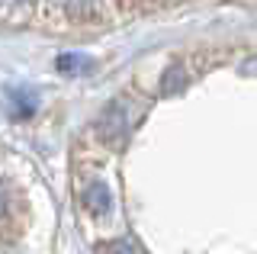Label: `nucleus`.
Wrapping results in <instances>:
<instances>
[{
    "label": "nucleus",
    "instance_id": "obj_8",
    "mask_svg": "<svg viewBox=\"0 0 257 254\" xmlns=\"http://www.w3.org/2000/svg\"><path fill=\"white\" fill-rule=\"evenodd\" d=\"M7 209V196H4V190H0V212Z\"/></svg>",
    "mask_w": 257,
    "mask_h": 254
},
{
    "label": "nucleus",
    "instance_id": "obj_7",
    "mask_svg": "<svg viewBox=\"0 0 257 254\" xmlns=\"http://www.w3.org/2000/svg\"><path fill=\"white\" fill-rule=\"evenodd\" d=\"M241 74H247V77H257V55H254V58H247L244 65H241Z\"/></svg>",
    "mask_w": 257,
    "mask_h": 254
},
{
    "label": "nucleus",
    "instance_id": "obj_1",
    "mask_svg": "<svg viewBox=\"0 0 257 254\" xmlns=\"http://www.w3.org/2000/svg\"><path fill=\"white\" fill-rule=\"evenodd\" d=\"M132 119H135V109H132V103H128L125 97L109 103V109L103 113V122H100L103 139L106 142H122L128 136V129H132Z\"/></svg>",
    "mask_w": 257,
    "mask_h": 254
},
{
    "label": "nucleus",
    "instance_id": "obj_3",
    "mask_svg": "<svg viewBox=\"0 0 257 254\" xmlns=\"http://www.w3.org/2000/svg\"><path fill=\"white\" fill-rule=\"evenodd\" d=\"M36 93L32 90H10V106H13V116H32L36 113Z\"/></svg>",
    "mask_w": 257,
    "mask_h": 254
},
{
    "label": "nucleus",
    "instance_id": "obj_2",
    "mask_svg": "<svg viewBox=\"0 0 257 254\" xmlns=\"http://www.w3.org/2000/svg\"><path fill=\"white\" fill-rule=\"evenodd\" d=\"M109 203H112L109 187L103 184V180H93V184L87 187V193H84V206H87L90 212H96V216H103V212L109 209Z\"/></svg>",
    "mask_w": 257,
    "mask_h": 254
},
{
    "label": "nucleus",
    "instance_id": "obj_9",
    "mask_svg": "<svg viewBox=\"0 0 257 254\" xmlns=\"http://www.w3.org/2000/svg\"><path fill=\"white\" fill-rule=\"evenodd\" d=\"M13 4H23V0H0V7H13Z\"/></svg>",
    "mask_w": 257,
    "mask_h": 254
},
{
    "label": "nucleus",
    "instance_id": "obj_4",
    "mask_svg": "<svg viewBox=\"0 0 257 254\" xmlns=\"http://www.w3.org/2000/svg\"><path fill=\"white\" fill-rule=\"evenodd\" d=\"M93 61L87 55H61L58 58V71L61 74H80V71H90Z\"/></svg>",
    "mask_w": 257,
    "mask_h": 254
},
{
    "label": "nucleus",
    "instance_id": "obj_6",
    "mask_svg": "<svg viewBox=\"0 0 257 254\" xmlns=\"http://www.w3.org/2000/svg\"><path fill=\"white\" fill-rule=\"evenodd\" d=\"M100 254H135V248L128 241H109L100 248Z\"/></svg>",
    "mask_w": 257,
    "mask_h": 254
},
{
    "label": "nucleus",
    "instance_id": "obj_5",
    "mask_svg": "<svg viewBox=\"0 0 257 254\" xmlns=\"http://www.w3.org/2000/svg\"><path fill=\"white\" fill-rule=\"evenodd\" d=\"M64 10H68V17H74V20H87V17H93L96 0H64Z\"/></svg>",
    "mask_w": 257,
    "mask_h": 254
}]
</instances>
